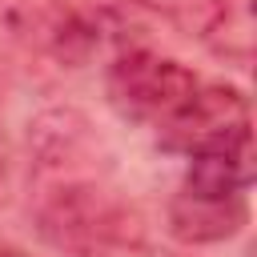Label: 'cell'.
I'll use <instances>...</instances> for the list:
<instances>
[{
    "label": "cell",
    "instance_id": "52a82bcc",
    "mask_svg": "<svg viewBox=\"0 0 257 257\" xmlns=\"http://www.w3.org/2000/svg\"><path fill=\"white\" fill-rule=\"evenodd\" d=\"M124 4H137V8L165 12V16H173V20L197 24L201 32H205V28H209V20H213V0H124Z\"/></svg>",
    "mask_w": 257,
    "mask_h": 257
},
{
    "label": "cell",
    "instance_id": "6da1fadb",
    "mask_svg": "<svg viewBox=\"0 0 257 257\" xmlns=\"http://www.w3.org/2000/svg\"><path fill=\"white\" fill-rule=\"evenodd\" d=\"M40 233L56 249L80 257H108L137 241L141 221L96 181V173H84L48 185L40 201Z\"/></svg>",
    "mask_w": 257,
    "mask_h": 257
},
{
    "label": "cell",
    "instance_id": "3957f363",
    "mask_svg": "<svg viewBox=\"0 0 257 257\" xmlns=\"http://www.w3.org/2000/svg\"><path fill=\"white\" fill-rule=\"evenodd\" d=\"M165 149L209 153V149H241L249 145V104L237 88L197 84L193 96L157 128Z\"/></svg>",
    "mask_w": 257,
    "mask_h": 257
},
{
    "label": "cell",
    "instance_id": "277c9868",
    "mask_svg": "<svg viewBox=\"0 0 257 257\" xmlns=\"http://www.w3.org/2000/svg\"><path fill=\"white\" fill-rule=\"evenodd\" d=\"M245 225V197H193L181 193L169 205V229L181 241H225Z\"/></svg>",
    "mask_w": 257,
    "mask_h": 257
},
{
    "label": "cell",
    "instance_id": "5b68a950",
    "mask_svg": "<svg viewBox=\"0 0 257 257\" xmlns=\"http://www.w3.org/2000/svg\"><path fill=\"white\" fill-rule=\"evenodd\" d=\"M249 181H253L249 145H241V149H209V153H193L189 157L185 193H193V197H237V193L249 189Z\"/></svg>",
    "mask_w": 257,
    "mask_h": 257
},
{
    "label": "cell",
    "instance_id": "ba28073f",
    "mask_svg": "<svg viewBox=\"0 0 257 257\" xmlns=\"http://www.w3.org/2000/svg\"><path fill=\"white\" fill-rule=\"evenodd\" d=\"M8 189H12V145L4 133V116H0V201L8 197Z\"/></svg>",
    "mask_w": 257,
    "mask_h": 257
},
{
    "label": "cell",
    "instance_id": "7a4b0ae2",
    "mask_svg": "<svg viewBox=\"0 0 257 257\" xmlns=\"http://www.w3.org/2000/svg\"><path fill=\"white\" fill-rule=\"evenodd\" d=\"M197 88V76L157 52H124L108 68V100L120 116L145 120V124H165Z\"/></svg>",
    "mask_w": 257,
    "mask_h": 257
},
{
    "label": "cell",
    "instance_id": "8992f818",
    "mask_svg": "<svg viewBox=\"0 0 257 257\" xmlns=\"http://www.w3.org/2000/svg\"><path fill=\"white\" fill-rule=\"evenodd\" d=\"M217 52L249 60V40H253V0H213V20L205 28Z\"/></svg>",
    "mask_w": 257,
    "mask_h": 257
},
{
    "label": "cell",
    "instance_id": "9c48e42d",
    "mask_svg": "<svg viewBox=\"0 0 257 257\" xmlns=\"http://www.w3.org/2000/svg\"><path fill=\"white\" fill-rule=\"evenodd\" d=\"M0 257H28V253H20V249H0Z\"/></svg>",
    "mask_w": 257,
    "mask_h": 257
}]
</instances>
